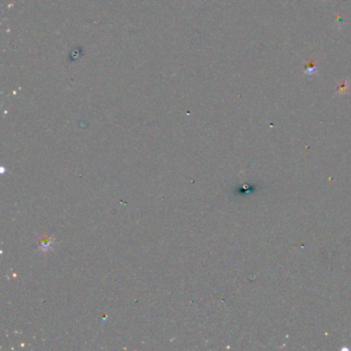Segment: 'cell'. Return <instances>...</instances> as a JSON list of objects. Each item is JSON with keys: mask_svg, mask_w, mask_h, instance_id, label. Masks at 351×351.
Masks as SVG:
<instances>
[{"mask_svg": "<svg viewBox=\"0 0 351 351\" xmlns=\"http://www.w3.org/2000/svg\"><path fill=\"white\" fill-rule=\"evenodd\" d=\"M317 71V66H316V64L314 61H311L309 62L308 64L306 65L305 66V70H304V73L306 75H313L315 74Z\"/></svg>", "mask_w": 351, "mask_h": 351, "instance_id": "cell-1", "label": "cell"}]
</instances>
